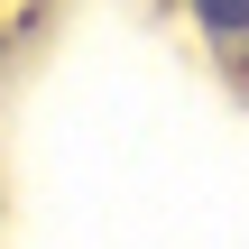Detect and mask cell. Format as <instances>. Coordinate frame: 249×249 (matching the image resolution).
<instances>
[{"label":"cell","instance_id":"obj_1","mask_svg":"<svg viewBox=\"0 0 249 249\" xmlns=\"http://www.w3.org/2000/svg\"><path fill=\"white\" fill-rule=\"evenodd\" d=\"M194 18L213 37H249V0H194Z\"/></svg>","mask_w":249,"mask_h":249}]
</instances>
